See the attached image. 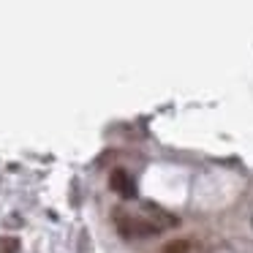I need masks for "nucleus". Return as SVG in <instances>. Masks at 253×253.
Segmentation results:
<instances>
[{
  "instance_id": "f257e3e1",
  "label": "nucleus",
  "mask_w": 253,
  "mask_h": 253,
  "mask_svg": "<svg viewBox=\"0 0 253 253\" xmlns=\"http://www.w3.org/2000/svg\"><path fill=\"white\" fill-rule=\"evenodd\" d=\"M117 226H120L123 237H150V234H158V226L150 223V220L142 218H126V215H117Z\"/></svg>"
},
{
  "instance_id": "f03ea898",
  "label": "nucleus",
  "mask_w": 253,
  "mask_h": 253,
  "mask_svg": "<svg viewBox=\"0 0 253 253\" xmlns=\"http://www.w3.org/2000/svg\"><path fill=\"white\" fill-rule=\"evenodd\" d=\"M109 185H112V191L117 193V196H123V199H133L136 196V182H133V177L128 174L126 169H115L109 174Z\"/></svg>"
},
{
  "instance_id": "7ed1b4c3",
  "label": "nucleus",
  "mask_w": 253,
  "mask_h": 253,
  "mask_svg": "<svg viewBox=\"0 0 253 253\" xmlns=\"http://www.w3.org/2000/svg\"><path fill=\"white\" fill-rule=\"evenodd\" d=\"M144 210H147V215L150 218H155L158 220V229H164V226H177V218L174 215H169V212H164L161 207H155V204H144Z\"/></svg>"
},
{
  "instance_id": "20e7f679",
  "label": "nucleus",
  "mask_w": 253,
  "mask_h": 253,
  "mask_svg": "<svg viewBox=\"0 0 253 253\" xmlns=\"http://www.w3.org/2000/svg\"><path fill=\"white\" fill-rule=\"evenodd\" d=\"M0 253H19L17 237H0Z\"/></svg>"
},
{
  "instance_id": "39448f33",
  "label": "nucleus",
  "mask_w": 253,
  "mask_h": 253,
  "mask_svg": "<svg viewBox=\"0 0 253 253\" xmlns=\"http://www.w3.org/2000/svg\"><path fill=\"white\" fill-rule=\"evenodd\" d=\"M164 253H191V248H188L185 240H171L169 245L164 248Z\"/></svg>"
}]
</instances>
